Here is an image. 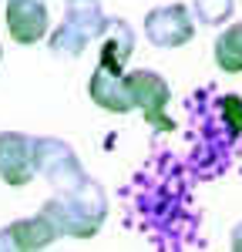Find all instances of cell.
<instances>
[{"label":"cell","mask_w":242,"mask_h":252,"mask_svg":"<svg viewBox=\"0 0 242 252\" xmlns=\"http://www.w3.org/2000/svg\"><path fill=\"white\" fill-rule=\"evenodd\" d=\"M124 84H128L131 101L141 104V111H145V118H148V125H155V128H161V131H172V128H175V121L165 118L168 84H165L158 74H151V71H135V74L124 78Z\"/></svg>","instance_id":"cell-1"},{"label":"cell","mask_w":242,"mask_h":252,"mask_svg":"<svg viewBox=\"0 0 242 252\" xmlns=\"http://www.w3.org/2000/svg\"><path fill=\"white\" fill-rule=\"evenodd\" d=\"M145 31H148L151 44H158V47H179V44H185V40L192 37V31H195L192 10H188L185 3L155 7V10H148V17H145Z\"/></svg>","instance_id":"cell-2"},{"label":"cell","mask_w":242,"mask_h":252,"mask_svg":"<svg viewBox=\"0 0 242 252\" xmlns=\"http://www.w3.org/2000/svg\"><path fill=\"white\" fill-rule=\"evenodd\" d=\"M34 172V138L0 131V178L7 185H27Z\"/></svg>","instance_id":"cell-3"},{"label":"cell","mask_w":242,"mask_h":252,"mask_svg":"<svg viewBox=\"0 0 242 252\" xmlns=\"http://www.w3.org/2000/svg\"><path fill=\"white\" fill-rule=\"evenodd\" d=\"M47 27L51 20L44 0H7V31L17 44H37Z\"/></svg>","instance_id":"cell-4"},{"label":"cell","mask_w":242,"mask_h":252,"mask_svg":"<svg viewBox=\"0 0 242 252\" xmlns=\"http://www.w3.org/2000/svg\"><path fill=\"white\" fill-rule=\"evenodd\" d=\"M54 225L37 215V219H24V222H14L7 229H0V249H40L54 239Z\"/></svg>","instance_id":"cell-5"},{"label":"cell","mask_w":242,"mask_h":252,"mask_svg":"<svg viewBox=\"0 0 242 252\" xmlns=\"http://www.w3.org/2000/svg\"><path fill=\"white\" fill-rule=\"evenodd\" d=\"M34 168H40L54 185H60V182H67L71 168H78V161L64 141L47 138V141H34Z\"/></svg>","instance_id":"cell-6"},{"label":"cell","mask_w":242,"mask_h":252,"mask_svg":"<svg viewBox=\"0 0 242 252\" xmlns=\"http://www.w3.org/2000/svg\"><path fill=\"white\" fill-rule=\"evenodd\" d=\"M108 24V37H104V47H101V71L108 74H124V61L131 58V44H135V34L124 20H104Z\"/></svg>","instance_id":"cell-7"},{"label":"cell","mask_w":242,"mask_h":252,"mask_svg":"<svg viewBox=\"0 0 242 252\" xmlns=\"http://www.w3.org/2000/svg\"><path fill=\"white\" fill-rule=\"evenodd\" d=\"M91 97L98 101L101 108H108V111H131L135 108V101L128 94V84H124V74L98 71L91 78Z\"/></svg>","instance_id":"cell-8"},{"label":"cell","mask_w":242,"mask_h":252,"mask_svg":"<svg viewBox=\"0 0 242 252\" xmlns=\"http://www.w3.org/2000/svg\"><path fill=\"white\" fill-rule=\"evenodd\" d=\"M64 24H71L84 37L101 34V27H104L101 0H67V7H64Z\"/></svg>","instance_id":"cell-9"},{"label":"cell","mask_w":242,"mask_h":252,"mask_svg":"<svg viewBox=\"0 0 242 252\" xmlns=\"http://www.w3.org/2000/svg\"><path fill=\"white\" fill-rule=\"evenodd\" d=\"M215 61L222 71H242V24H232L219 40H215Z\"/></svg>","instance_id":"cell-10"},{"label":"cell","mask_w":242,"mask_h":252,"mask_svg":"<svg viewBox=\"0 0 242 252\" xmlns=\"http://www.w3.org/2000/svg\"><path fill=\"white\" fill-rule=\"evenodd\" d=\"M192 10H195V17L202 24H222V20L236 17V3L232 0H195Z\"/></svg>","instance_id":"cell-11"},{"label":"cell","mask_w":242,"mask_h":252,"mask_svg":"<svg viewBox=\"0 0 242 252\" xmlns=\"http://www.w3.org/2000/svg\"><path fill=\"white\" fill-rule=\"evenodd\" d=\"M222 111H225V125L232 128V135L242 131V97L239 94H225L222 97Z\"/></svg>","instance_id":"cell-12"},{"label":"cell","mask_w":242,"mask_h":252,"mask_svg":"<svg viewBox=\"0 0 242 252\" xmlns=\"http://www.w3.org/2000/svg\"><path fill=\"white\" fill-rule=\"evenodd\" d=\"M0 58H3V51H0Z\"/></svg>","instance_id":"cell-13"}]
</instances>
